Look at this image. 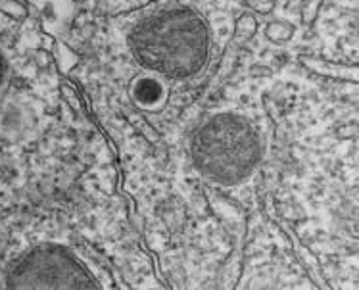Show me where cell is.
Returning a JSON list of instances; mask_svg holds the SVG:
<instances>
[{
	"instance_id": "obj_1",
	"label": "cell",
	"mask_w": 359,
	"mask_h": 290,
	"mask_svg": "<svg viewBox=\"0 0 359 290\" xmlns=\"http://www.w3.org/2000/svg\"><path fill=\"white\" fill-rule=\"evenodd\" d=\"M129 51L147 72L184 79L196 75L210 58V35L204 20L191 8H161L133 27Z\"/></svg>"
},
{
	"instance_id": "obj_2",
	"label": "cell",
	"mask_w": 359,
	"mask_h": 290,
	"mask_svg": "<svg viewBox=\"0 0 359 290\" xmlns=\"http://www.w3.org/2000/svg\"><path fill=\"white\" fill-rule=\"evenodd\" d=\"M192 162L200 173L219 185H236L262 160V138L246 117L217 114L191 140Z\"/></svg>"
},
{
	"instance_id": "obj_3",
	"label": "cell",
	"mask_w": 359,
	"mask_h": 290,
	"mask_svg": "<svg viewBox=\"0 0 359 290\" xmlns=\"http://www.w3.org/2000/svg\"><path fill=\"white\" fill-rule=\"evenodd\" d=\"M12 286L93 289L95 281L85 269L60 248H41L18 263L10 277Z\"/></svg>"
},
{
	"instance_id": "obj_4",
	"label": "cell",
	"mask_w": 359,
	"mask_h": 290,
	"mask_svg": "<svg viewBox=\"0 0 359 290\" xmlns=\"http://www.w3.org/2000/svg\"><path fill=\"white\" fill-rule=\"evenodd\" d=\"M129 93H131L135 106L147 110V112H160L168 102V87L160 77H156L154 73L133 79Z\"/></svg>"
},
{
	"instance_id": "obj_5",
	"label": "cell",
	"mask_w": 359,
	"mask_h": 290,
	"mask_svg": "<svg viewBox=\"0 0 359 290\" xmlns=\"http://www.w3.org/2000/svg\"><path fill=\"white\" fill-rule=\"evenodd\" d=\"M150 0H102V6L108 15H118L121 12H131L135 8L144 6Z\"/></svg>"
},
{
	"instance_id": "obj_6",
	"label": "cell",
	"mask_w": 359,
	"mask_h": 290,
	"mask_svg": "<svg viewBox=\"0 0 359 290\" xmlns=\"http://www.w3.org/2000/svg\"><path fill=\"white\" fill-rule=\"evenodd\" d=\"M304 64L309 65V67H313L316 72H321V73L332 72V73H330L332 77H338V75H340V72L355 73V70H350V67H342V65H330V64H327V62H321V60L304 58Z\"/></svg>"
},
{
	"instance_id": "obj_7",
	"label": "cell",
	"mask_w": 359,
	"mask_h": 290,
	"mask_svg": "<svg viewBox=\"0 0 359 290\" xmlns=\"http://www.w3.org/2000/svg\"><path fill=\"white\" fill-rule=\"evenodd\" d=\"M6 75H8L6 60H4V56L0 54V88L4 87V83H6Z\"/></svg>"
}]
</instances>
